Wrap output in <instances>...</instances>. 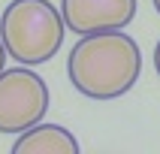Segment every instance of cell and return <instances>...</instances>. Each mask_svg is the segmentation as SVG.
<instances>
[{"label":"cell","instance_id":"277c9868","mask_svg":"<svg viewBox=\"0 0 160 154\" xmlns=\"http://www.w3.org/2000/svg\"><path fill=\"white\" fill-rule=\"evenodd\" d=\"M61 18L79 36L124 30L136 18V0H61Z\"/></svg>","mask_w":160,"mask_h":154},{"label":"cell","instance_id":"8992f818","mask_svg":"<svg viewBox=\"0 0 160 154\" xmlns=\"http://www.w3.org/2000/svg\"><path fill=\"white\" fill-rule=\"evenodd\" d=\"M154 70H157V76H160V39H157V45H154Z\"/></svg>","mask_w":160,"mask_h":154},{"label":"cell","instance_id":"52a82bcc","mask_svg":"<svg viewBox=\"0 0 160 154\" xmlns=\"http://www.w3.org/2000/svg\"><path fill=\"white\" fill-rule=\"evenodd\" d=\"M6 67V48H3V42H0V70Z\"/></svg>","mask_w":160,"mask_h":154},{"label":"cell","instance_id":"5b68a950","mask_svg":"<svg viewBox=\"0 0 160 154\" xmlns=\"http://www.w3.org/2000/svg\"><path fill=\"white\" fill-rule=\"evenodd\" d=\"M12 154H79V139L58 124H33L18 133Z\"/></svg>","mask_w":160,"mask_h":154},{"label":"cell","instance_id":"ba28073f","mask_svg":"<svg viewBox=\"0 0 160 154\" xmlns=\"http://www.w3.org/2000/svg\"><path fill=\"white\" fill-rule=\"evenodd\" d=\"M154 9H157V12H160V0H154Z\"/></svg>","mask_w":160,"mask_h":154},{"label":"cell","instance_id":"3957f363","mask_svg":"<svg viewBox=\"0 0 160 154\" xmlns=\"http://www.w3.org/2000/svg\"><path fill=\"white\" fill-rule=\"evenodd\" d=\"M48 85L30 67L0 70V133L18 136L21 130L39 124L48 112Z\"/></svg>","mask_w":160,"mask_h":154},{"label":"cell","instance_id":"6da1fadb","mask_svg":"<svg viewBox=\"0 0 160 154\" xmlns=\"http://www.w3.org/2000/svg\"><path fill=\"white\" fill-rule=\"evenodd\" d=\"M72 88L88 100H115L139 82L142 52L124 30L88 33L72 45L67 61Z\"/></svg>","mask_w":160,"mask_h":154},{"label":"cell","instance_id":"7a4b0ae2","mask_svg":"<svg viewBox=\"0 0 160 154\" xmlns=\"http://www.w3.org/2000/svg\"><path fill=\"white\" fill-rule=\"evenodd\" d=\"M63 33L67 24L48 0H12L0 18V42L24 67L52 61L63 45Z\"/></svg>","mask_w":160,"mask_h":154}]
</instances>
